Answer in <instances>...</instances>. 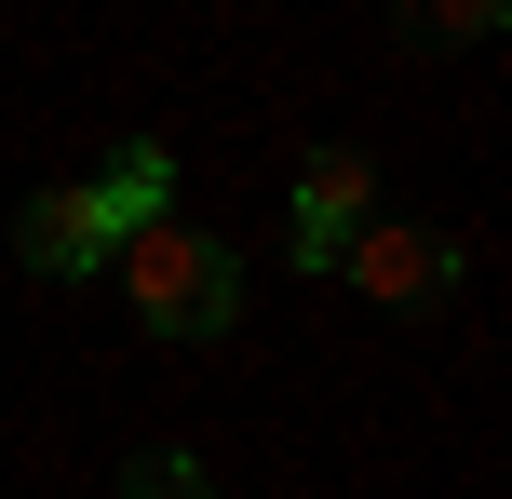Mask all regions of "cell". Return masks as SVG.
Masks as SVG:
<instances>
[{
	"label": "cell",
	"mask_w": 512,
	"mask_h": 499,
	"mask_svg": "<svg viewBox=\"0 0 512 499\" xmlns=\"http://www.w3.org/2000/svg\"><path fill=\"white\" fill-rule=\"evenodd\" d=\"M108 270H122L135 324H149V338H176V351H203V338H230V324H243V257H230L216 230H189V216L122 230V243H108Z\"/></svg>",
	"instance_id": "obj_1"
},
{
	"label": "cell",
	"mask_w": 512,
	"mask_h": 499,
	"mask_svg": "<svg viewBox=\"0 0 512 499\" xmlns=\"http://www.w3.org/2000/svg\"><path fill=\"white\" fill-rule=\"evenodd\" d=\"M378 216V162L364 149H310V176H297V203H283V243H297V270H337V243Z\"/></svg>",
	"instance_id": "obj_2"
},
{
	"label": "cell",
	"mask_w": 512,
	"mask_h": 499,
	"mask_svg": "<svg viewBox=\"0 0 512 499\" xmlns=\"http://www.w3.org/2000/svg\"><path fill=\"white\" fill-rule=\"evenodd\" d=\"M337 270H351L364 297H391V311H418V297L459 284V243H445V230H378V216H364V230L337 243Z\"/></svg>",
	"instance_id": "obj_3"
},
{
	"label": "cell",
	"mask_w": 512,
	"mask_h": 499,
	"mask_svg": "<svg viewBox=\"0 0 512 499\" xmlns=\"http://www.w3.org/2000/svg\"><path fill=\"white\" fill-rule=\"evenodd\" d=\"M14 243H27V270H41V284H95V270H108V243H122V230L95 216V189H41Z\"/></svg>",
	"instance_id": "obj_4"
},
{
	"label": "cell",
	"mask_w": 512,
	"mask_h": 499,
	"mask_svg": "<svg viewBox=\"0 0 512 499\" xmlns=\"http://www.w3.org/2000/svg\"><path fill=\"white\" fill-rule=\"evenodd\" d=\"M81 189H95L108 230H149V216H176V162H162L149 135H135V149H108V176H81Z\"/></svg>",
	"instance_id": "obj_5"
},
{
	"label": "cell",
	"mask_w": 512,
	"mask_h": 499,
	"mask_svg": "<svg viewBox=\"0 0 512 499\" xmlns=\"http://www.w3.org/2000/svg\"><path fill=\"white\" fill-rule=\"evenodd\" d=\"M499 14H512V0H391V27H405L418 54H472V41H499Z\"/></svg>",
	"instance_id": "obj_6"
},
{
	"label": "cell",
	"mask_w": 512,
	"mask_h": 499,
	"mask_svg": "<svg viewBox=\"0 0 512 499\" xmlns=\"http://www.w3.org/2000/svg\"><path fill=\"white\" fill-rule=\"evenodd\" d=\"M122 499H216V473H203L189 446H149V459L122 473Z\"/></svg>",
	"instance_id": "obj_7"
}]
</instances>
